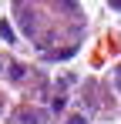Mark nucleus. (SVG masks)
<instances>
[{
	"instance_id": "obj_7",
	"label": "nucleus",
	"mask_w": 121,
	"mask_h": 124,
	"mask_svg": "<svg viewBox=\"0 0 121 124\" xmlns=\"http://www.w3.org/2000/svg\"><path fill=\"white\" fill-rule=\"evenodd\" d=\"M0 67H3V64H0Z\"/></svg>"
},
{
	"instance_id": "obj_2",
	"label": "nucleus",
	"mask_w": 121,
	"mask_h": 124,
	"mask_svg": "<svg viewBox=\"0 0 121 124\" xmlns=\"http://www.w3.org/2000/svg\"><path fill=\"white\" fill-rule=\"evenodd\" d=\"M20 124H47V111H24Z\"/></svg>"
},
{
	"instance_id": "obj_1",
	"label": "nucleus",
	"mask_w": 121,
	"mask_h": 124,
	"mask_svg": "<svg viewBox=\"0 0 121 124\" xmlns=\"http://www.w3.org/2000/svg\"><path fill=\"white\" fill-rule=\"evenodd\" d=\"M17 20H20V27H24V34H27V37H34V34H37V30H34V14H30V7L17 3Z\"/></svg>"
},
{
	"instance_id": "obj_3",
	"label": "nucleus",
	"mask_w": 121,
	"mask_h": 124,
	"mask_svg": "<svg viewBox=\"0 0 121 124\" xmlns=\"http://www.w3.org/2000/svg\"><path fill=\"white\" fill-rule=\"evenodd\" d=\"M0 37H3V40H7V44H14V40H17V34H14V27H10V23H7V20L0 23Z\"/></svg>"
},
{
	"instance_id": "obj_5",
	"label": "nucleus",
	"mask_w": 121,
	"mask_h": 124,
	"mask_svg": "<svg viewBox=\"0 0 121 124\" xmlns=\"http://www.w3.org/2000/svg\"><path fill=\"white\" fill-rule=\"evenodd\" d=\"M67 124H87V121H84V117H71Z\"/></svg>"
},
{
	"instance_id": "obj_4",
	"label": "nucleus",
	"mask_w": 121,
	"mask_h": 124,
	"mask_svg": "<svg viewBox=\"0 0 121 124\" xmlns=\"http://www.w3.org/2000/svg\"><path fill=\"white\" fill-rule=\"evenodd\" d=\"M10 77H14V81H20V77H24V67H20V64H14V67H10Z\"/></svg>"
},
{
	"instance_id": "obj_6",
	"label": "nucleus",
	"mask_w": 121,
	"mask_h": 124,
	"mask_svg": "<svg viewBox=\"0 0 121 124\" xmlns=\"http://www.w3.org/2000/svg\"><path fill=\"white\" fill-rule=\"evenodd\" d=\"M20 3H27V0H20Z\"/></svg>"
}]
</instances>
